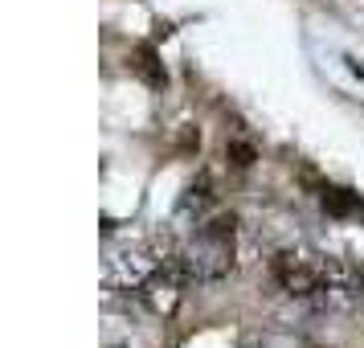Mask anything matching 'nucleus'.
Returning <instances> with one entry per match:
<instances>
[{
  "mask_svg": "<svg viewBox=\"0 0 364 348\" xmlns=\"http://www.w3.org/2000/svg\"><path fill=\"white\" fill-rule=\"evenodd\" d=\"M274 279L291 299L307 303L311 312L344 315L364 307V275L356 266L340 263L315 250H287L274 258Z\"/></svg>",
  "mask_w": 364,
  "mask_h": 348,
  "instance_id": "2",
  "label": "nucleus"
},
{
  "mask_svg": "<svg viewBox=\"0 0 364 348\" xmlns=\"http://www.w3.org/2000/svg\"><path fill=\"white\" fill-rule=\"evenodd\" d=\"M102 283H107L111 295L135 299L151 312L168 315L181 299V287H188L181 266V246H172V238L151 230L123 233L115 246L107 250Z\"/></svg>",
  "mask_w": 364,
  "mask_h": 348,
  "instance_id": "1",
  "label": "nucleus"
},
{
  "mask_svg": "<svg viewBox=\"0 0 364 348\" xmlns=\"http://www.w3.org/2000/svg\"><path fill=\"white\" fill-rule=\"evenodd\" d=\"M181 266H184V279L197 283V287L225 279L233 270V217H221V213L197 217L193 238L181 246Z\"/></svg>",
  "mask_w": 364,
  "mask_h": 348,
  "instance_id": "3",
  "label": "nucleus"
}]
</instances>
